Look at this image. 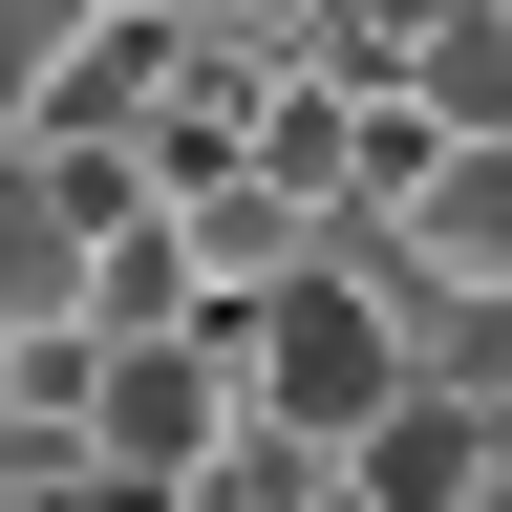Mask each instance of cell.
I'll return each instance as SVG.
<instances>
[{"instance_id":"cell-1","label":"cell","mask_w":512,"mask_h":512,"mask_svg":"<svg viewBox=\"0 0 512 512\" xmlns=\"http://www.w3.org/2000/svg\"><path fill=\"white\" fill-rule=\"evenodd\" d=\"M235 363H256V427H299V448H363V427L427 384V320H406V278H384V256L342 235L320 278H278V299L235 320Z\"/></svg>"},{"instance_id":"cell-2","label":"cell","mask_w":512,"mask_h":512,"mask_svg":"<svg viewBox=\"0 0 512 512\" xmlns=\"http://www.w3.org/2000/svg\"><path fill=\"white\" fill-rule=\"evenodd\" d=\"M86 342H107V320H86ZM256 427V363H235V320H171V342H107V384H86V448H107V470H214V448Z\"/></svg>"},{"instance_id":"cell-3","label":"cell","mask_w":512,"mask_h":512,"mask_svg":"<svg viewBox=\"0 0 512 512\" xmlns=\"http://www.w3.org/2000/svg\"><path fill=\"white\" fill-rule=\"evenodd\" d=\"M171 256H192V299H214V320H256L278 278H320V256H342V192L256 150V171H214V192H171Z\"/></svg>"},{"instance_id":"cell-4","label":"cell","mask_w":512,"mask_h":512,"mask_svg":"<svg viewBox=\"0 0 512 512\" xmlns=\"http://www.w3.org/2000/svg\"><path fill=\"white\" fill-rule=\"evenodd\" d=\"M342 491H363V512H491V491H512V406L427 363L406 406H384V427L342 448Z\"/></svg>"},{"instance_id":"cell-5","label":"cell","mask_w":512,"mask_h":512,"mask_svg":"<svg viewBox=\"0 0 512 512\" xmlns=\"http://www.w3.org/2000/svg\"><path fill=\"white\" fill-rule=\"evenodd\" d=\"M384 278H427V299H512V128H470L427 192H406V235H363Z\"/></svg>"},{"instance_id":"cell-6","label":"cell","mask_w":512,"mask_h":512,"mask_svg":"<svg viewBox=\"0 0 512 512\" xmlns=\"http://www.w3.org/2000/svg\"><path fill=\"white\" fill-rule=\"evenodd\" d=\"M86 22L107 0H0V128H43V86L86 64Z\"/></svg>"},{"instance_id":"cell-7","label":"cell","mask_w":512,"mask_h":512,"mask_svg":"<svg viewBox=\"0 0 512 512\" xmlns=\"http://www.w3.org/2000/svg\"><path fill=\"white\" fill-rule=\"evenodd\" d=\"M64 512H192L171 470H107V448H86V470H64Z\"/></svg>"},{"instance_id":"cell-8","label":"cell","mask_w":512,"mask_h":512,"mask_svg":"<svg viewBox=\"0 0 512 512\" xmlns=\"http://www.w3.org/2000/svg\"><path fill=\"white\" fill-rule=\"evenodd\" d=\"M128 22H192V0H128Z\"/></svg>"},{"instance_id":"cell-9","label":"cell","mask_w":512,"mask_h":512,"mask_svg":"<svg viewBox=\"0 0 512 512\" xmlns=\"http://www.w3.org/2000/svg\"><path fill=\"white\" fill-rule=\"evenodd\" d=\"M0 512H22V491H0Z\"/></svg>"}]
</instances>
